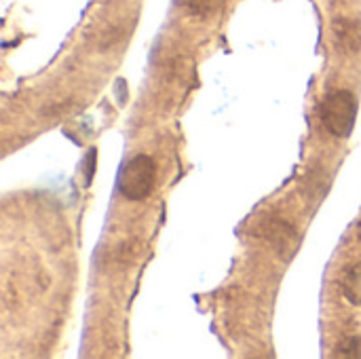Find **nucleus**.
Here are the masks:
<instances>
[{
    "label": "nucleus",
    "mask_w": 361,
    "mask_h": 359,
    "mask_svg": "<svg viewBox=\"0 0 361 359\" xmlns=\"http://www.w3.org/2000/svg\"><path fill=\"white\" fill-rule=\"evenodd\" d=\"M326 131L334 138H349L357 121V102L351 91H330L319 108Z\"/></svg>",
    "instance_id": "nucleus-1"
},
{
    "label": "nucleus",
    "mask_w": 361,
    "mask_h": 359,
    "mask_svg": "<svg viewBox=\"0 0 361 359\" xmlns=\"http://www.w3.org/2000/svg\"><path fill=\"white\" fill-rule=\"evenodd\" d=\"M154 178H157L154 159L148 154H135L121 174L118 190L127 201H144L154 188Z\"/></svg>",
    "instance_id": "nucleus-2"
},
{
    "label": "nucleus",
    "mask_w": 361,
    "mask_h": 359,
    "mask_svg": "<svg viewBox=\"0 0 361 359\" xmlns=\"http://www.w3.org/2000/svg\"><path fill=\"white\" fill-rule=\"evenodd\" d=\"M334 38L336 47L347 53H360L361 51V19L357 17H338L334 19Z\"/></svg>",
    "instance_id": "nucleus-3"
},
{
    "label": "nucleus",
    "mask_w": 361,
    "mask_h": 359,
    "mask_svg": "<svg viewBox=\"0 0 361 359\" xmlns=\"http://www.w3.org/2000/svg\"><path fill=\"white\" fill-rule=\"evenodd\" d=\"M262 237H267L277 250H288L296 241V231L290 222H286L281 218H271L262 226Z\"/></svg>",
    "instance_id": "nucleus-4"
},
{
    "label": "nucleus",
    "mask_w": 361,
    "mask_h": 359,
    "mask_svg": "<svg viewBox=\"0 0 361 359\" xmlns=\"http://www.w3.org/2000/svg\"><path fill=\"white\" fill-rule=\"evenodd\" d=\"M341 288H343V294L345 298L355 305L361 307V262L349 267L343 275V281H341Z\"/></svg>",
    "instance_id": "nucleus-5"
},
{
    "label": "nucleus",
    "mask_w": 361,
    "mask_h": 359,
    "mask_svg": "<svg viewBox=\"0 0 361 359\" xmlns=\"http://www.w3.org/2000/svg\"><path fill=\"white\" fill-rule=\"evenodd\" d=\"M228 0H180V4L199 19H209L218 15Z\"/></svg>",
    "instance_id": "nucleus-6"
},
{
    "label": "nucleus",
    "mask_w": 361,
    "mask_h": 359,
    "mask_svg": "<svg viewBox=\"0 0 361 359\" xmlns=\"http://www.w3.org/2000/svg\"><path fill=\"white\" fill-rule=\"evenodd\" d=\"M338 358H361V339L360 336H347L338 347H336Z\"/></svg>",
    "instance_id": "nucleus-7"
},
{
    "label": "nucleus",
    "mask_w": 361,
    "mask_h": 359,
    "mask_svg": "<svg viewBox=\"0 0 361 359\" xmlns=\"http://www.w3.org/2000/svg\"><path fill=\"white\" fill-rule=\"evenodd\" d=\"M360 239H361V222H360Z\"/></svg>",
    "instance_id": "nucleus-8"
}]
</instances>
